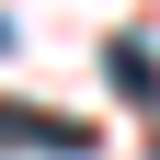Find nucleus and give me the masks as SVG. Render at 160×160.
I'll use <instances>...</instances> for the list:
<instances>
[{"label":"nucleus","instance_id":"nucleus-1","mask_svg":"<svg viewBox=\"0 0 160 160\" xmlns=\"http://www.w3.org/2000/svg\"><path fill=\"white\" fill-rule=\"evenodd\" d=\"M0 149H46V160H80L92 137H80L69 114H23V103H0Z\"/></svg>","mask_w":160,"mask_h":160},{"label":"nucleus","instance_id":"nucleus-2","mask_svg":"<svg viewBox=\"0 0 160 160\" xmlns=\"http://www.w3.org/2000/svg\"><path fill=\"white\" fill-rule=\"evenodd\" d=\"M0 46H12V23H0Z\"/></svg>","mask_w":160,"mask_h":160}]
</instances>
